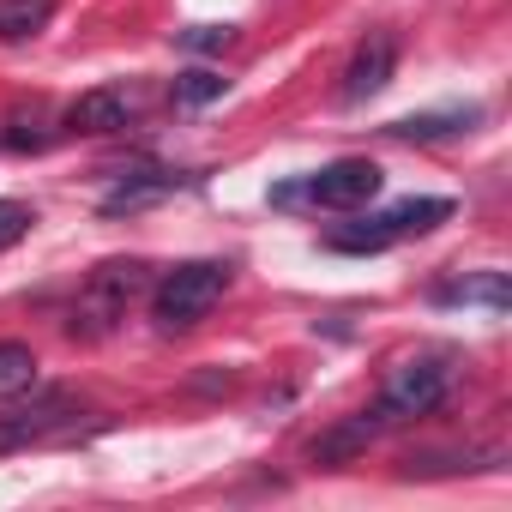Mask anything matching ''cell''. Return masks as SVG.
Returning a JSON list of instances; mask_svg holds the SVG:
<instances>
[{
    "label": "cell",
    "instance_id": "cell-1",
    "mask_svg": "<svg viewBox=\"0 0 512 512\" xmlns=\"http://www.w3.org/2000/svg\"><path fill=\"white\" fill-rule=\"evenodd\" d=\"M139 296H145V266H139V260H109V266H97L91 284L79 290V302H73V314H67V332L85 338V344H97V338H109V332L127 320V308H133Z\"/></svg>",
    "mask_w": 512,
    "mask_h": 512
},
{
    "label": "cell",
    "instance_id": "cell-19",
    "mask_svg": "<svg viewBox=\"0 0 512 512\" xmlns=\"http://www.w3.org/2000/svg\"><path fill=\"white\" fill-rule=\"evenodd\" d=\"M7 145H13V151H43V145H49V133H43L37 121H25V115H19V121L7 127Z\"/></svg>",
    "mask_w": 512,
    "mask_h": 512
},
{
    "label": "cell",
    "instance_id": "cell-9",
    "mask_svg": "<svg viewBox=\"0 0 512 512\" xmlns=\"http://www.w3.org/2000/svg\"><path fill=\"white\" fill-rule=\"evenodd\" d=\"M175 187H181V175H133V181H121L115 193H103V217H127V211H145V205L169 199Z\"/></svg>",
    "mask_w": 512,
    "mask_h": 512
},
{
    "label": "cell",
    "instance_id": "cell-13",
    "mask_svg": "<svg viewBox=\"0 0 512 512\" xmlns=\"http://www.w3.org/2000/svg\"><path fill=\"white\" fill-rule=\"evenodd\" d=\"M476 121V109H440V115H404L392 133L398 139H446V133H464Z\"/></svg>",
    "mask_w": 512,
    "mask_h": 512
},
{
    "label": "cell",
    "instance_id": "cell-6",
    "mask_svg": "<svg viewBox=\"0 0 512 512\" xmlns=\"http://www.w3.org/2000/svg\"><path fill=\"white\" fill-rule=\"evenodd\" d=\"M392 67H398V43H392L386 31H374V37L350 55V67H344V103L380 97V91L392 85Z\"/></svg>",
    "mask_w": 512,
    "mask_h": 512
},
{
    "label": "cell",
    "instance_id": "cell-2",
    "mask_svg": "<svg viewBox=\"0 0 512 512\" xmlns=\"http://www.w3.org/2000/svg\"><path fill=\"white\" fill-rule=\"evenodd\" d=\"M223 290H229V266H217V260H187V266H175V272L157 278L151 314H157L163 332H187V326H199V320L223 302Z\"/></svg>",
    "mask_w": 512,
    "mask_h": 512
},
{
    "label": "cell",
    "instance_id": "cell-5",
    "mask_svg": "<svg viewBox=\"0 0 512 512\" xmlns=\"http://www.w3.org/2000/svg\"><path fill=\"white\" fill-rule=\"evenodd\" d=\"M133 115H139V91H127V85H97V91H85V97L67 109V127L103 139V133H121Z\"/></svg>",
    "mask_w": 512,
    "mask_h": 512
},
{
    "label": "cell",
    "instance_id": "cell-11",
    "mask_svg": "<svg viewBox=\"0 0 512 512\" xmlns=\"http://www.w3.org/2000/svg\"><path fill=\"white\" fill-rule=\"evenodd\" d=\"M380 217H386L392 241H404V235H422V229L446 223V217H452V199H404V205H392V211H380Z\"/></svg>",
    "mask_w": 512,
    "mask_h": 512
},
{
    "label": "cell",
    "instance_id": "cell-10",
    "mask_svg": "<svg viewBox=\"0 0 512 512\" xmlns=\"http://www.w3.org/2000/svg\"><path fill=\"white\" fill-rule=\"evenodd\" d=\"M55 19V0H0V43H31Z\"/></svg>",
    "mask_w": 512,
    "mask_h": 512
},
{
    "label": "cell",
    "instance_id": "cell-18",
    "mask_svg": "<svg viewBox=\"0 0 512 512\" xmlns=\"http://www.w3.org/2000/svg\"><path fill=\"white\" fill-rule=\"evenodd\" d=\"M229 37H235L229 25H193V31H181L175 43H181L187 55H217V49H229Z\"/></svg>",
    "mask_w": 512,
    "mask_h": 512
},
{
    "label": "cell",
    "instance_id": "cell-17",
    "mask_svg": "<svg viewBox=\"0 0 512 512\" xmlns=\"http://www.w3.org/2000/svg\"><path fill=\"white\" fill-rule=\"evenodd\" d=\"M31 205H19V199H0V253H7V247H19L25 235H31Z\"/></svg>",
    "mask_w": 512,
    "mask_h": 512
},
{
    "label": "cell",
    "instance_id": "cell-15",
    "mask_svg": "<svg viewBox=\"0 0 512 512\" xmlns=\"http://www.w3.org/2000/svg\"><path fill=\"white\" fill-rule=\"evenodd\" d=\"M440 302H488V308H506V302H512V290H506V278H500V272H482V278H458V284H446V290H440Z\"/></svg>",
    "mask_w": 512,
    "mask_h": 512
},
{
    "label": "cell",
    "instance_id": "cell-16",
    "mask_svg": "<svg viewBox=\"0 0 512 512\" xmlns=\"http://www.w3.org/2000/svg\"><path fill=\"white\" fill-rule=\"evenodd\" d=\"M223 97V79L211 73V67H187L181 79H175V109H205V103H217Z\"/></svg>",
    "mask_w": 512,
    "mask_h": 512
},
{
    "label": "cell",
    "instance_id": "cell-14",
    "mask_svg": "<svg viewBox=\"0 0 512 512\" xmlns=\"http://www.w3.org/2000/svg\"><path fill=\"white\" fill-rule=\"evenodd\" d=\"M326 247H332V253H380V247H392V229H386V217H368V223L332 229Z\"/></svg>",
    "mask_w": 512,
    "mask_h": 512
},
{
    "label": "cell",
    "instance_id": "cell-8",
    "mask_svg": "<svg viewBox=\"0 0 512 512\" xmlns=\"http://www.w3.org/2000/svg\"><path fill=\"white\" fill-rule=\"evenodd\" d=\"M368 440H374V416H344V422H332L314 446H308V458L314 464H350V458H362L368 452Z\"/></svg>",
    "mask_w": 512,
    "mask_h": 512
},
{
    "label": "cell",
    "instance_id": "cell-4",
    "mask_svg": "<svg viewBox=\"0 0 512 512\" xmlns=\"http://www.w3.org/2000/svg\"><path fill=\"white\" fill-rule=\"evenodd\" d=\"M446 398V368L440 362H398L374 398V428H392V422H416V416H434Z\"/></svg>",
    "mask_w": 512,
    "mask_h": 512
},
{
    "label": "cell",
    "instance_id": "cell-7",
    "mask_svg": "<svg viewBox=\"0 0 512 512\" xmlns=\"http://www.w3.org/2000/svg\"><path fill=\"white\" fill-rule=\"evenodd\" d=\"M61 416H67V392H49V398H37V404L7 410V416H0V452H19V446H31V440L55 434V428H61Z\"/></svg>",
    "mask_w": 512,
    "mask_h": 512
},
{
    "label": "cell",
    "instance_id": "cell-3",
    "mask_svg": "<svg viewBox=\"0 0 512 512\" xmlns=\"http://www.w3.org/2000/svg\"><path fill=\"white\" fill-rule=\"evenodd\" d=\"M386 187V175H380V163H368V157H338V163H326L320 175H308V181H296V187H278L272 199L278 205H326V211H356V205H368L374 193Z\"/></svg>",
    "mask_w": 512,
    "mask_h": 512
},
{
    "label": "cell",
    "instance_id": "cell-12",
    "mask_svg": "<svg viewBox=\"0 0 512 512\" xmlns=\"http://www.w3.org/2000/svg\"><path fill=\"white\" fill-rule=\"evenodd\" d=\"M37 386V356L31 344H0V404H13Z\"/></svg>",
    "mask_w": 512,
    "mask_h": 512
}]
</instances>
